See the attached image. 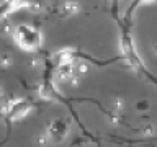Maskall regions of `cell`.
<instances>
[{
  "label": "cell",
  "mask_w": 157,
  "mask_h": 147,
  "mask_svg": "<svg viewBox=\"0 0 157 147\" xmlns=\"http://www.w3.org/2000/svg\"><path fill=\"white\" fill-rule=\"evenodd\" d=\"M15 38L23 49H34L39 44V34L31 26H18L15 29Z\"/></svg>",
  "instance_id": "1"
},
{
  "label": "cell",
  "mask_w": 157,
  "mask_h": 147,
  "mask_svg": "<svg viewBox=\"0 0 157 147\" xmlns=\"http://www.w3.org/2000/svg\"><path fill=\"white\" fill-rule=\"evenodd\" d=\"M57 77L61 78V80L72 78V77H74V67H72V64H62V66H59V69H57Z\"/></svg>",
  "instance_id": "3"
},
{
  "label": "cell",
  "mask_w": 157,
  "mask_h": 147,
  "mask_svg": "<svg viewBox=\"0 0 157 147\" xmlns=\"http://www.w3.org/2000/svg\"><path fill=\"white\" fill-rule=\"evenodd\" d=\"M39 93H41V96L46 98V100H54V98H56V90H54L52 85H43Z\"/></svg>",
  "instance_id": "4"
},
{
  "label": "cell",
  "mask_w": 157,
  "mask_h": 147,
  "mask_svg": "<svg viewBox=\"0 0 157 147\" xmlns=\"http://www.w3.org/2000/svg\"><path fill=\"white\" fill-rule=\"evenodd\" d=\"M144 134H147V136H151V134H154V131H152V126H149V127H146V131H144Z\"/></svg>",
  "instance_id": "6"
},
{
  "label": "cell",
  "mask_w": 157,
  "mask_h": 147,
  "mask_svg": "<svg viewBox=\"0 0 157 147\" xmlns=\"http://www.w3.org/2000/svg\"><path fill=\"white\" fill-rule=\"evenodd\" d=\"M154 49H155V52H157V44H155V46H154Z\"/></svg>",
  "instance_id": "8"
},
{
  "label": "cell",
  "mask_w": 157,
  "mask_h": 147,
  "mask_svg": "<svg viewBox=\"0 0 157 147\" xmlns=\"http://www.w3.org/2000/svg\"><path fill=\"white\" fill-rule=\"evenodd\" d=\"M0 64H2L3 67H8L10 64H12V57H10L8 54H3V56L0 57Z\"/></svg>",
  "instance_id": "5"
},
{
  "label": "cell",
  "mask_w": 157,
  "mask_h": 147,
  "mask_svg": "<svg viewBox=\"0 0 157 147\" xmlns=\"http://www.w3.org/2000/svg\"><path fill=\"white\" fill-rule=\"evenodd\" d=\"M67 134V126L64 121H54L51 126H49V131H48V136L52 137V141H62Z\"/></svg>",
  "instance_id": "2"
},
{
  "label": "cell",
  "mask_w": 157,
  "mask_h": 147,
  "mask_svg": "<svg viewBox=\"0 0 157 147\" xmlns=\"http://www.w3.org/2000/svg\"><path fill=\"white\" fill-rule=\"evenodd\" d=\"M2 96H3V88L0 87V98H2Z\"/></svg>",
  "instance_id": "7"
}]
</instances>
